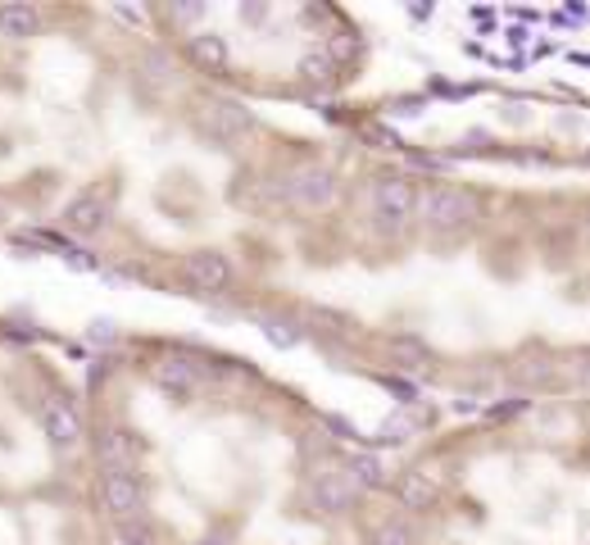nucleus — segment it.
<instances>
[{
	"label": "nucleus",
	"mask_w": 590,
	"mask_h": 545,
	"mask_svg": "<svg viewBox=\"0 0 590 545\" xmlns=\"http://www.w3.org/2000/svg\"><path fill=\"white\" fill-rule=\"evenodd\" d=\"M482 223V196L454 182H431L418 187V209H414V228H423L431 241H459Z\"/></svg>",
	"instance_id": "f257e3e1"
},
{
	"label": "nucleus",
	"mask_w": 590,
	"mask_h": 545,
	"mask_svg": "<svg viewBox=\"0 0 590 545\" xmlns=\"http://www.w3.org/2000/svg\"><path fill=\"white\" fill-rule=\"evenodd\" d=\"M414 209H418V187L405 173H382L368 187V223L382 241H395L414 228Z\"/></svg>",
	"instance_id": "f03ea898"
},
{
	"label": "nucleus",
	"mask_w": 590,
	"mask_h": 545,
	"mask_svg": "<svg viewBox=\"0 0 590 545\" xmlns=\"http://www.w3.org/2000/svg\"><path fill=\"white\" fill-rule=\"evenodd\" d=\"M282 200L300 214H327V209L340 200V177L332 164L323 160H304L296 169H287L282 177Z\"/></svg>",
	"instance_id": "7ed1b4c3"
},
{
	"label": "nucleus",
	"mask_w": 590,
	"mask_h": 545,
	"mask_svg": "<svg viewBox=\"0 0 590 545\" xmlns=\"http://www.w3.org/2000/svg\"><path fill=\"white\" fill-rule=\"evenodd\" d=\"M192 124H196V132H200L209 146L232 150V146H241L245 137L259 128V118H255L251 105L236 101V96H209V101H200V109H196Z\"/></svg>",
	"instance_id": "20e7f679"
},
{
	"label": "nucleus",
	"mask_w": 590,
	"mask_h": 545,
	"mask_svg": "<svg viewBox=\"0 0 590 545\" xmlns=\"http://www.w3.org/2000/svg\"><path fill=\"white\" fill-rule=\"evenodd\" d=\"M359 496L363 491L350 482L346 468H323L300 487V505L309 513H319V519H340V513H350L359 505Z\"/></svg>",
	"instance_id": "39448f33"
},
{
	"label": "nucleus",
	"mask_w": 590,
	"mask_h": 545,
	"mask_svg": "<svg viewBox=\"0 0 590 545\" xmlns=\"http://www.w3.org/2000/svg\"><path fill=\"white\" fill-rule=\"evenodd\" d=\"M177 278L186 291H196V295H223L232 282H236V268L223 251H213V246H200V251H186L177 259Z\"/></svg>",
	"instance_id": "423d86ee"
},
{
	"label": "nucleus",
	"mask_w": 590,
	"mask_h": 545,
	"mask_svg": "<svg viewBox=\"0 0 590 545\" xmlns=\"http://www.w3.org/2000/svg\"><path fill=\"white\" fill-rule=\"evenodd\" d=\"M96 505L118 527L146 519V482L141 473H101L96 477Z\"/></svg>",
	"instance_id": "0eeeda50"
},
{
	"label": "nucleus",
	"mask_w": 590,
	"mask_h": 545,
	"mask_svg": "<svg viewBox=\"0 0 590 545\" xmlns=\"http://www.w3.org/2000/svg\"><path fill=\"white\" fill-rule=\"evenodd\" d=\"M42 432H46L50 450L78 454V450L86 445V418H82V409H78L69 396H50V401L42 405Z\"/></svg>",
	"instance_id": "6e6552de"
},
{
	"label": "nucleus",
	"mask_w": 590,
	"mask_h": 545,
	"mask_svg": "<svg viewBox=\"0 0 590 545\" xmlns=\"http://www.w3.org/2000/svg\"><path fill=\"white\" fill-rule=\"evenodd\" d=\"M150 382L173 401H192L196 391L205 386V369H200V359H192V355H164L160 363H150Z\"/></svg>",
	"instance_id": "1a4fd4ad"
},
{
	"label": "nucleus",
	"mask_w": 590,
	"mask_h": 545,
	"mask_svg": "<svg viewBox=\"0 0 590 545\" xmlns=\"http://www.w3.org/2000/svg\"><path fill=\"white\" fill-rule=\"evenodd\" d=\"M137 460H141V441L132 428L123 422H105L96 432V464L101 473H137Z\"/></svg>",
	"instance_id": "9d476101"
},
{
	"label": "nucleus",
	"mask_w": 590,
	"mask_h": 545,
	"mask_svg": "<svg viewBox=\"0 0 590 545\" xmlns=\"http://www.w3.org/2000/svg\"><path fill=\"white\" fill-rule=\"evenodd\" d=\"M109 196H101V192H78L65 209H59V223H65V232H73V236H96V232H105L109 228Z\"/></svg>",
	"instance_id": "9b49d317"
},
{
	"label": "nucleus",
	"mask_w": 590,
	"mask_h": 545,
	"mask_svg": "<svg viewBox=\"0 0 590 545\" xmlns=\"http://www.w3.org/2000/svg\"><path fill=\"white\" fill-rule=\"evenodd\" d=\"M137 82H141L146 91H154V96H169V91L182 82L173 50H164V46H146V50L137 55Z\"/></svg>",
	"instance_id": "f8f14e48"
},
{
	"label": "nucleus",
	"mask_w": 590,
	"mask_h": 545,
	"mask_svg": "<svg viewBox=\"0 0 590 545\" xmlns=\"http://www.w3.org/2000/svg\"><path fill=\"white\" fill-rule=\"evenodd\" d=\"M42 27H46V14L37 5H23V0L0 5V37L5 42H27V37H37Z\"/></svg>",
	"instance_id": "ddd939ff"
},
{
	"label": "nucleus",
	"mask_w": 590,
	"mask_h": 545,
	"mask_svg": "<svg viewBox=\"0 0 590 545\" xmlns=\"http://www.w3.org/2000/svg\"><path fill=\"white\" fill-rule=\"evenodd\" d=\"M186 55H192L196 65L209 69V73H223L232 65L228 37H219V33H192V37H186Z\"/></svg>",
	"instance_id": "4468645a"
},
{
	"label": "nucleus",
	"mask_w": 590,
	"mask_h": 545,
	"mask_svg": "<svg viewBox=\"0 0 590 545\" xmlns=\"http://www.w3.org/2000/svg\"><path fill=\"white\" fill-rule=\"evenodd\" d=\"M346 473L359 491H382L391 487V477H386V464L378 460V454H368V450H355L350 460H346Z\"/></svg>",
	"instance_id": "2eb2a0df"
},
{
	"label": "nucleus",
	"mask_w": 590,
	"mask_h": 545,
	"mask_svg": "<svg viewBox=\"0 0 590 545\" xmlns=\"http://www.w3.org/2000/svg\"><path fill=\"white\" fill-rule=\"evenodd\" d=\"M395 491H400V505H405V509H431V505H437V496H441V487L427 477V468H409L405 477H400Z\"/></svg>",
	"instance_id": "dca6fc26"
},
{
	"label": "nucleus",
	"mask_w": 590,
	"mask_h": 545,
	"mask_svg": "<svg viewBox=\"0 0 590 545\" xmlns=\"http://www.w3.org/2000/svg\"><path fill=\"white\" fill-rule=\"evenodd\" d=\"M368 545H418V527L405 513H386V519L368 532Z\"/></svg>",
	"instance_id": "f3484780"
},
{
	"label": "nucleus",
	"mask_w": 590,
	"mask_h": 545,
	"mask_svg": "<svg viewBox=\"0 0 590 545\" xmlns=\"http://www.w3.org/2000/svg\"><path fill=\"white\" fill-rule=\"evenodd\" d=\"M513 378L522 382V386H549L554 378H558V363H549V359H527V363H518L513 369Z\"/></svg>",
	"instance_id": "a211bd4d"
},
{
	"label": "nucleus",
	"mask_w": 590,
	"mask_h": 545,
	"mask_svg": "<svg viewBox=\"0 0 590 545\" xmlns=\"http://www.w3.org/2000/svg\"><path fill=\"white\" fill-rule=\"evenodd\" d=\"M332 73H336V65L327 59V50L300 59V78H304V82H332Z\"/></svg>",
	"instance_id": "6ab92c4d"
},
{
	"label": "nucleus",
	"mask_w": 590,
	"mask_h": 545,
	"mask_svg": "<svg viewBox=\"0 0 590 545\" xmlns=\"http://www.w3.org/2000/svg\"><path fill=\"white\" fill-rule=\"evenodd\" d=\"M568 373H572L577 386H590V359H572V369H568Z\"/></svg>",
	"instance_id": "aec40b11"
},
{
	"label": "nucleus",
	"mask_w": 590,
	"mask_h": 545,
	"mask_svg": "<svg viewBox=\"0 0 590 545\" xmlns=\"http://www.w3.org/2000/svg\"><path fill=\"white\" fill-rule=\"evenodd\" d=\"M196 545H232V532H228V527H213V532H205Z\"/></svg>",
	"instance_id": "412c9836"
},
{
	"label": "nucleus",
	"mask_w": 590,
	"mask_h": 545,
	"mask_svg": "<svg viewBox=\"0 0 590 545\" xmlns=\"http://www.w3.org/2000/svg\"><path fill=\"white\" fill-rule=\"evenodd\" d=\"M5 219H10V200H5V196H0V223H5Z\"/></svg>",
	"instance_id": "4be33fe9"
},
{
	"label": "nucleus",
	"mask_w": 590,
	"mask_h": 545,
	"mask_svg": "<svg viewBox=\"0 0 590 545\" xmlns=\"http://www.w3.org/2000/svg\"><path fill=\"white\" fill-rule=\"evenodd\" d=\"M586 236H590V214H586Z\"/></svg>",
	"instance_id": "5701e85b"
}]
</instances>
